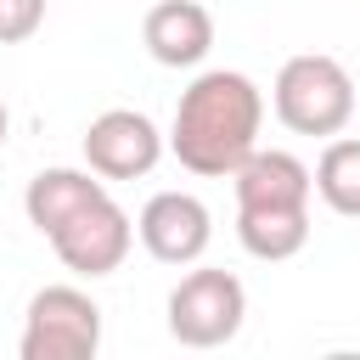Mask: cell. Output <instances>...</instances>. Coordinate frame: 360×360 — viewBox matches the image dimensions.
<instances>
[{
    "instance_id": "cell-8",
    "label": "cell",
    "mask_w": 360,
    "mask_h": 360,
    "mask_svg": "<svg viewBox=\"0 0 360 360\" xmlns=\"http://www.w3.org/2000/svg\"><path fill=\"white\" fill-rule=\"evenodd\" d=\"M236 208H309L315 197V169L281 146H253L248 163L231 174Z\"/></svg>"
},
{
    "instance_id": "cell-9",
    "label": "cell",
    "mask_w": 360,
    "mask_h": 360,
    "mask_svg": "<svg viewBox=\"0 0 360 360\" xmlns=\"http://www.w3.org/2000/svg\"><path fill=\"white\" fill-rule=\"evenodd\" d=\"M141 45L158 68H202L214 51V17L202 0H158L141 22Z\"/></svg>"
},
{
    "instance_id": "cell-5",
    "label": "cell",
    "mask_w": 360,
    "mask_h": 360,
    "mask_svg": "<svg viewBox=\"0 0 360 360\" xmlns=\"http://www.w3.org/2000/svg\"><path fill=\"white\" fill-rule=\"evenodd\" d=\"M51 248H56V259L73 270V276H112L124 259H129V248H135V219L112 202V191H101L96 202H84L68 225H56L51 236H45Z\"/></svg>"
},
{
    "instance_id": "cell-12",
    "label": "cell",
    "mask_w": 360,
    "mask_h": 360,
    "mask_svg": "<svg viewBox=\"0 0 360 360\" xmlns=\"http://www.w3.org/2000/svg\"><path fill=\"white\" fill-rule=\"evenodd\" d=\"M315 197L343 214V219H360V141L354 135H332L315 158Z\"/></svg>"
},
{
    "instance_id": "cell-7",
    "label": "cell",
    "mask_w": 360,
    "mask_h": 360,
    "mask_svg": "<svg viewBox=\"0 0 360 360\" xmlns=\"http://www.w3.org/2000/svg\"><path fill=\"white\" fill-rule=\"evenodd\" d=\"M135 236L158 264H197L214 242V214L197 191H152L135 214Z\"/></svg>"
},
{
    "instance_id": "cell-4",
    "label": "cell",
    "mask_w": 360,
    "mask_h": 360,
    "mask_svg": "<svg viewBox=\"0 0 360 360\" xmlns=\"http://www.w3.org/2000/svg\"><path fill=\"white\" fill-rule=\"evenodd\" d=\"M248 321V287L231 270H186L169 292V338L180 349H219Z\"/></svg>"
},
{
    "instance_id": "cell-3",
    "label": "cell",
    "mask_w": 360,
    "mask_h": 360,
    "mask_svg": "<svg viewBox=\"0 0 360 360\" xmlns=\"http://www.w3.org/2000/svg\"><path fill=\"white\" fill-rule=\"evenodd\" d=\"M101 349V304L84 287H39L22 309V360H90Z\"/></svg>"
},
{
    "instance_id": "cell-11",
    "label": "cell",
    "mask_w": 360,
    "mask_h": 360,
    "mask_svg": "<svg viewBox=\"0 0 360 360\" xmlns=\"http://www.w3.org/2000/svg\"><path fill=\"white\" fill-rule=\"evenodd\" d=\"M236 242L242 253L281 264L292 253H304L309 242V208H236Z\"/></svg>"
},
{
    "instance_id": "cell-14",
    "label": "cell",
    "mask_w": 360,
    "mask_h": 360,
    "mask_svg": "<svg viewBox=\"0 0 360 360\" xmlns=\"http://www.w3.org/2000/svg\"><path fill=\"white\" fill-rule=\"evenodd\" d=\"M6 129H11V112H6V96H0V146H6Z\"/></svg>"
},
{
    "instance_id": "cell-10",
    "label": "cell",
    "mask_w": 360,
    "mask_h": 360,
    "mask_svg": "<svg viewBox=\"0 0 360 360\" xmlns=\"http://www.w3.org/2000/svg\"><path fill=\"white\" fill-rule=\"evenodd\" d=\"M107 191V180L84 163V169H68V163H56V169H39L34 180H28V191H22V214H28V225L39 231V236H51L56 225H68L84 202H96Z\"/></svg>"
},
{
    "instance_id": "cell-13",
    "label": "cell",
    "mask_w": 360,
    "mask_h": 360,
    "mask_svg": "<svg viewBox=\"0 0 360 360\" xmlns=\"http://www.w3.org/2000/svg\"><path fill=\"white\" fill-rule=\"evenodd\" d=\"M45 28V0H0V45H22Z\"/></svg>"
},
{
    "instance_id": "cell-6",
    "label": "cell",
    "mask_w": 360,
    "mask_h": 360,
    "mask_svg": "<svg viewBox=\"0 0 360 360\" xmlns=\"http://www.w3.org/2000/svg\"><path fill=\"white\" fill-rule=\"evenodd\" d=\"M163 152H169V135H158V124L135 107H107L84 124V163L101 180H141L158 169Z\"/></svg>"
},
{
    "instance_id": "cell-1",
    "label": "cell",
    "mask_w": 360,
    "mask_h": 360,
    "mask_svg": "<svg viewBox=\"0 0 360 360\" xmlns=\"http://www.w3.org/2000/svg\"><path fill=\"white\" fill-rule=\"evenodd\" d=\"M259 129H264V90L236 68H208L174 101L169 152L180 158V169L202 180H231L259 146Z\"/></svg>"
},
{
    "instance_id": "cell-2",
    "label": "cell",
    "mask_w": 360,
    "mask_h": 360,
    "mask_svg": "<svg viewBox=\"0 0 360 360\" xmlns=\"http://www.w3.org/2000/svg\"><path fill=\"white\" fill-rule=\"evenodd\" d=\"M270 107L281 118V129L292 135H343L349 118H354V79L338 56L326 51H304V56H287L276 84H270Z\"/></svg>"
}]
</instances>
